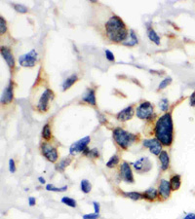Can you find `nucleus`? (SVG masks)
<instances>
[{"instance_id":"obj_1","label":"nucleus","mask_w":195,"mask_h":219,"mask_svg":"<svg viewBox=\"0 0 195 219\" xmlns=\"http://www.w3.org/2000/svg\"><path fill=\"white\" fill-rule=\"evenodd\" d=\"M155 134L163 145H171L173 142V120L170 113H166L158 119L155 126Z\"/></svg>"},{"instance_id":"obj_2","label":"nucleus","mask_w":195,"mask_h":219,"mask_svg":"<svg viewBox=\"0 0 195 219\" xmlns=\"http://www.w3.org/2000/svg\"><path fill=\"white\" fill-rule=\"evenodd\" d=\"M105 29H107V35L111 41L123 43L128 37L126 26L117 16H112L107 21V23L105 24Z\"/></svg>"},{"instance_id":"obj_3","label":"nucleus","mask_w":195,"mask_h":219,"mask_svg":"<svg viewBox=\"0 0 195 219\" xmlns=\"http://www.w3.org/2000/svg\"><path fill=\"white\" fill-rule=\"evenodd\" d=\"M113 136L116 143L123 149H127L136 140V135L128 133V131L120 128H117L113 130Z\"/></svg>"},{"instance_id":"obj_4","label":"nucleus","mask_w":195,"mask_h":219,"mask_svg":"<svg viewBox=\"0 0 195 219\" xmlns=\"http://www.w3.org/2000/svg\"><path fill=\"white\" fill-rule=\"evenodd\" d=\"M153 114V105L148 101L141 103L137 108V116L140 119H149Z\"/></svg>"},{"instance_id":"obj_5","label":"nucleus","mask_w":195,"mask_h":219,"mask_svg":"<svg viewBox=\"0 0 195 219\" xmlns=\"http://www.w3.org/2000/svg\"><path fill=\"white\" fill-rule=\"evenodd\" d=\"M37 61V53L34 50H31L29 53L21 56L19 59V62L24 67H32L34 66Z\"/></svg>"},{"instance_id":"obj_6","label":"nucleus","mask_w":195,"mask_h":219,"mask_svg":"<svg viewBox=\"0 0 195 219\" xmlns=\"http://www.w3.org/2000/svg\"><path fill=\"white\" fill-rule=\"evenodd\" d=\"M133 167L138 172L142 173L149 172L152 168V164L147 157H142L133 164Z\"/></svg>"},{"instance_id":"obj_7","label":"nucleus","mask_w":195,"mask_h":219,"mask_svg":"<svg viewBox=\"0 0 195 219\" xmlns=\"http://www.w3.org/2000/svg\"><path fill=\"white\" fill-rule=\"evenodd\" d=\"M90 142V138L89 136H85V138H81L80 140L76 141L73 143L69 148V153L70 155H75L77 153L84 151L87 148V144Z\"/></svg>"},{"instance_id":"obj_8","label":"nucleus","mask_w":195,"mask_h":219,"mask_svg":"<svg viewBox=\"0 0 195 219\" xmlns=\"http://www.w3.org/2000/svg\"><path fill=\"white\" fill-rule=\"evenodd\" d=\"M41 150H42V154L46 157V159L50 162H56L58 160V152L56 150V148H54L53 146H51L48 143H44L41 146Z\"/></svg>"},{"instance_id":"obj_9","label":"nucleus","mask_w":195,"mask_h":219,"mask_svg":"<svg viewBox=\"0 0 195 219\" xmlns=\"http://www.w3.org/2000/svg\"><path fill=\"white\" fill-rule=\"evenodd\" d=\"M52 97H53V92L51 90L47 89V90L44 91V93H43L41 97H40V100H39V101H38L37 107H38L39 110L42 111V112L47 111L49 101H50V100H51Z\"/></svg>"},{"instance_id":"obj_10","label":"nucleus","mask_w":195,"mask_h":219,"mask_svg":"<svg viewBox=\"0 0 195 219\" xmlns=\"http://www.w3.org/2000/svg\"><path fill=\"white\" fill-rule=\"evenodd\" d=\"M143 146L148 147L150 152L154 155H159L162 152V146H161V142L157 138L152 139H146L142 142Z\"/></svg>"},{"instance_id":"obj_11","label":"nucleus","mask_w":195,"mask_h":219,"mask_svg":"<svg viewBox=\"0 0 195 219\" xmlns=\"http://www.w3.org/2000/svg\"><path fill=\"white\" fill-rule=\"evenodd\" d=\"M120 174H121V177L123 178L126 182H130V183L134 182V176L132 173V169L128 163H123L121 165Z\"/></svg>"},{"instance_id":"obj_12","label":"nucleus","mask_w":195,"mask_h":219,"mask_svg":"<svg viewBox=\"0 0 195 219\" xmlns=\"http://www.w3.org/2000/svg\"><path fill=\"white\" fill-rule=\"evenodd\" d=\"M1 55L3 59H5V62H7V64L9 65V67H14L15 65V59H14V57L11 51L7 47H1Z\"/></svg>"},{"instance_id":"obj_13","label":"nucleus","mask_w":195,"mask_h":219,"mask_svg":"<svg viewBox=\"0 0 195 219\" xmlns=\"http://www.w3.org/2000/svg\"><path fill=\"white\" fill-rule=\"evenodd\" d=\"M13 100V85L10 83L3 91V94L1 96V102L2 103H9Z\"/></svg>"},{"instance_id":"obj_14","label":"nucleus","mask_w":195,"mask_h":219,"mask_svg":"<svg viewBox=\"0 0 195 219\" xmlns=\"http://www.w3.org/2000/svg\"><path fill=\"white\" fill-rule=\"evenodd\" d=\"M171 185L170 182L167 181V180L163 179L161 180V183L159 185V193L160 195L163 197V198H168L170 196V192H171Z\"/></svg>"},{"instance_id":"obj_15","label":"nucleus","mask_w":195,"mask_h":219,"mask_svg":"<svg viewBox=\"0 0 195 219\" xmlns=\"http://www.w3.org/2000/svg\"><path fill=\"white\" fill-rule=\"evenodd\" d=\"M133 115H134V109L132 106H129V107L123 109L121 112H119L118 115H117V118H118L119 121L124 122V121H128V120L132 119Z\"/></svg>"},{"instance_id":"obj_16","label":"nucleus","mask_w":195,"mask_h":219,"mask_svg":"<svg viewBox=\"0 0 195 219\" xmlns=\"http://www.w3.org/2000/svg\"><path fill=\"white\" fill-rule=\"evenodd\" d=\"M159 160L161 162V168L163 171H166L169 168V155L166 151H162L159 154Z\"/></svg>"},{"instance_id":"obj_17","label":"nucleus","mask_w":195,"mask_h":219,"mask_svg":"<svg viewBox=\"0 0 195 219\" xmlns=\"http://www.w3.org/2000/svg\"><path fill=\"white\" fill-rule=\"evenodd\" d=\"M82 100L88 102V103H90V104L92 105H95L96 104V96H95V92L94 90L90 89V90H88L87 93L84 95V96L82 97Z\"/></svg>"},{"instance_id":"obj_18","label":"nucleus","mask_w":195,"mask_h":219,"mask_svg":"<svg viewBox=\"0 0 195 219\" xmlns=\"http://www.w3.org/2000/svg\"><path fill=\"white\" fill-rule=\"evenodd\" d=\"M170 185H171V189L172 190H179L181 187V176L180 175H174L172 178H171V181H170Z\"/></svg>"},{"instance_id":"obj_19","label":"nucleus","mask_w":195,"mask_h":219,"mask_svg":"<svg viewBox=\"0 0 195 219\" xmlns=\"http://www.w3.org/2000/svg\"><path fill=\"white\" fill-rule=\"evenodd\" d=\"M143 198H146L149 201H153L157 198V190L154 188H149L143 193Z\"/></svg>"},{"instance_id":"obj_20","label":"nucleus","mask_w":195,"mask_h":219,"mask_svg":"<svg viewBox=\"0 0 195 219\" xmlns=\"http://www.w3.org/2000/svg\"><path fill=\"white\" fill-rule=\"evenodd\" d=\"M76 81H77V76H76V75L73 74V75L69 76V77L64 82V84H63V90L65 91V90L69 89V88H70L72 85H73Z\"/></svg>"},{"instance_id":"obj_21","label":"nucleus","mask_w":195,"mask_h":219,"mask_svg":"<svg viewBox=\"0 0 195 219\" xmlns=\"http://www.w3.org/2000/svg\"><path fill=\"white\" fill-rule=\"evenodd\" d=\"M147 35H148V38L152 42H154L156 45H159V44H160V37L157 35V33H156V32L152 28H148Z\"/></svg>"},{"instance_id":"obj_22","label":"nucleus","mask_w":195,"mask_h":219,"mask_svg":"<svg viewBox=\"0 0 195 219\" xmlns=\"http://www.w3.org/2000/svg\"><path fill=\"white\" fill-rule=\"evenodd\" d=\"M122 44L125 45V46H135L136 44H138V38H137V36L135 34V32H134L133 30H131L129 41H124Z\"/></svg>"},{"instance_id":"obj_23","label":"nucleus","mask_w":195,"mask_h":219,"mask_svg":"<svg viewBox=\"0 0 195 219\" xmlns=\"http://www.w3.org/2000/svg\"><path fill=\"white\" fill-rule=\"evenodd\" d=\"M70 163H71V159L70 158H64V159H63V160L58 164V166L56 167V168L59 169V171H60V172H63L64 169L66 167H68Z\"/></svg>"},{"instance_id":"obj_24","label":"nucleus","mask_w":195,"mask_h":219,"mask_svg":"<svg viewBox=\"0 0 195 219\" xmlns=\"http://www.w3.org/2000/svg\"><path fill=\"white\" fill-rule=\"evenodd\" d=\"M80 187H81V190H82V192L83 193H89L91 191V188H92V185L91 183L88 181L87 179H83L81 183H80Z\"/></svg>"},{"instance_id":"obj_25","label":"nucleus","mask_w":195,"mask_h":219,"mask_svg":"<svg viewBox=\"0 0 195 219\" xmlns=\"http://www.w3.org/2000/svg\"><path fill=\"white\" fill-rule=\"evenodd\" d=\"M118 163H119V158H118V156L114 155V156L111 157V158L109 159V161L107 163V167L109 168H111L115 167Z\"/></svg>"},{"instance_id":"obj_26","label":"nucleus","mask_w":195,"mask_h":219,"mask_svg":"<svg viewBox=\"0 0 195 219\" xmlns=\"http://www.w3.org/2000/svg\"><path fill=\"white\" fill-rule=\"evenodd\" d=\"M51 130H50V127H49V125L46 124L45 126H44V128L42 130V136L45 139H50L51 138Z\"/></svg>"},{"instance_id":"obj_27","label":"nucleus","mask_w":195,"mask_h":219,"mask_svg":"<svg viewBox=\"0 0 195 219\" xmlns=\"http://www.w3.org/2000/svg\"><path fill=\"white\" fill-rule=\"evenodd\" d=\"M124 195L126 197H128V198H130L134 201H138V200H140L142 198V195L140 194V193H138V192H129V193H124Z\"/></svg>"},{"instance_id":"obj_28","label":"nucleus","mask_w":195,"mask_h":219,"mask_svg":"<svg viewBox=\"0 0 195 219\" xmlns=\"http://www.w3.org/2000/svg\"><path fill=\"white\" fill-rule=\"evenodd\" d=\"M62 202H64V205L68 206L70 207H76V202L75 200L71 199V198H68V197H64L62 199Z\"/></svg>"},{"instance_id":"obj_29","label":"nucleus","mask_w":195,"mask_h":219,"mask_svg":"<svg viewBox=\"0 0 195 219\" xmlns=\"http://www.w3.org/2000/svg\"><path fill=\"white\" fill-rule=\"evenodd\" d=\"M68 189V186H64L62 188H58V187H55L54 185L52 184H47L46 185V190L48 191H54V192H64Z\"/></svg>"},{"instance_id":"obj_30","label":"nucleus","mask_w":195,"mask_h":219,"mask_svg":"<svg viewBox=\"0 0 195 219\" xmlns=\"http://www.w3.org/2000/svg\"><path fill=\"white\" fill-rule=\"evenodd\" d=\"M171 82H172L171 77H167V78L163 79L162 82H161V83L159 84V90H163V89H165L166 87H168L169 84H171Z\"/></svg>"},{"instance_id":"obj_31","label":"nucleus","mask_w":195,"mask_h":219,"mask_svg":"<svg viewBox=\"0 0 195 219\" xmlns=\"http://www.w3.org/2000/svg\"><path fill=\"white\" fill-rule=\"evenodd\" d=\"M159 106L161 108V110L162 111H167V109L169 107V101L167 98H163V100H161L160 103H159Z\"/></svg>"},{"instance_id":"obj_32","label":"nucleus","mask_w":195,"mask_h":219,"mask_svg":"<svg viewBox=\"0 0 195 219\" xmlns=\"http://www.w3.org/2000/svg\"><path fill=\"white\" fill-rule=\"evenodd\" d=\"M6 32V21L3 19V17L0 18V33L3 34Z\"/></svg>"},{"instance_id":"obj_33","label":"nucleus","mask_w":195,"mask_h":219,"mask_svg":"<svg viewBox=\"0 0 195 219\" xmlns=\"http://www.w3.org/2000/svg\"><path fill=\"white\" fill-rule=\"evenodd\" d=\"M14 8L16 9L17 12H20V13H26V7L23 6V5H20V4H15L14 5Z\"/></svg>"},{"instance_id":"obj_34","label":"nucleus","mask_w":195,"mask_h":219,"mask_svg":"<svg viewBox=\"0 0 195 219\" xmlns=\"http://www.w3.org/2000/svg\"><path fill=\"white\" fill-rule=\"evenodd\" d=\"M99 215L98 213H89V214L83 215V219H98Z\"/></svg>"},{"instance_id":"obj_35","label":"nucleus","mask_w":195,"mask_h":219,"mask_svg":"<svg viewBox=\"0 0 195 219\" xmlns=\"http://www.w3.org/2000/svg\"><path fill=\"white\" fill-rule=\"evenodd\" d=\"M9 171L10 172H16V167H15V162L12 159H10L9 160Z\"/></svg>"},{"instance_id":"obj_36","label":"nucleus","mask_w":195,"mask_h":219,"mask_svg":"<svg viewBox=\"0 0 195 219\" xmlns=\"http://www.w3.org/2000/svg\"><path fill=\"white\" fill-rule=\"evenodd\" d=\"M105 57H107V59H108L109 62H113V61H114V56H113V54L111 53L109 50H105Z\"/></svg>"},{"instance_id":"obj_37","label":"nucleus","mask_w":195,"mask_h":219,"mask_svg":"<svg viewBox=\"0 0 195 219\" xmlns=\"http://www.w3.org/2000/svg\"><path fill=\"white\" fill-rule=\"evenodd\" d=\"M93 205H94L95 213H98V214H99V202H94Z\"/></svg>"},{"instance_id":"obj_38","label":"nucleus","mask_w":195,"mask_h":219,"mask_svg":"<svg viewBox=\"0 0 195 219\" xmlns=\"http://www.w3.org/2000/svg\"><path fill=\"white\" fill-rule=\"evenodd\" d=\"M190 105L195 107V92L193 93V94L191 95V96H190Z\"/></svg>"},{"instance_id":"obj_39","label":"nucleus","mask_w":195,"mask_h":219,"mask_svg":"<svg viewBox=\"0 0 195 219\" xmlns=\"http://www.w3.org/2000/svg\"><path fill=\"white\" fill-rule=\"evenodd\" d=\"M35 202H36L35 198H33V197H29V206H33L35 205Z\"/></svg>"},{"instance_id":"obj_40","label":"nucleus","mask_w":195,"mask_h":219,"mask_svg":"<svg viewBox=\"0 0 195 219\" xmlns=\"http://www.w3.org/2000/svg\"><path fill=\"white\" fill-rule=\"evenodd\" d=\"M183 219H195V213H188Z\"/></svg>"},{"instance_id":"obj_41","label":"nucleus","mask_w":195,"mask_h":219,"mask_svg":"<svg viewBox=\"0 0 195 219\" xmlns=\"http://www.w3.org/2000/svg\"><path fill=\"white\" fill-rule=\"evenodd\" d=\"M38 180H39V182H40V183H42V184H44V183H45V179H44L43 177H38Z\"/></svg>"}]
</instances>
